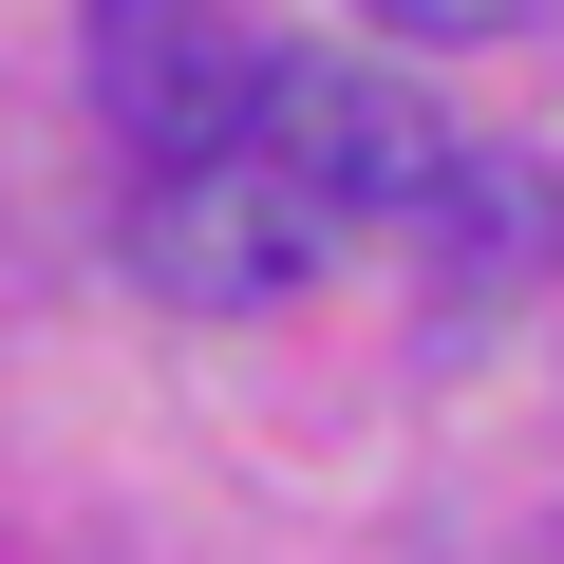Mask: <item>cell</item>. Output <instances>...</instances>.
<instances>
[{
	"mask_svg": "<svg viewBox=\"0 0 564 564\" xmlns=\"http://www.w3.org/2000/svg\"><path fill=\"white\" fill-rule=\"evenodd\" d=\"M339 245V207L282 170V151H207V170H151L132 188V282L188 321H263V302H302Z\"/></svg>",
	"mask_w": 564,
	"mask_h": 564,
	"instance_id": "obj_1",
	"label": "cell"
},
{
	"mask_svg": "<svg viewBox=\"0 0 564 564\" xmlns=\"http://www.w3.org/2000/svg\"><path fill=\"white\" fill-rule=\"evenodd\" d=\"M245 151H282V170H302L339 226H433L452 207V113L414 95V76H377V57H263V132Z\"/></svg>",
	"mask_w": 564,
	"mask_h": 564,
	"instance_id": "obj_2",
	"label": "cell"
},
{
	"mask_svg": "<svg viewBox=\"0 0 564 564\" xmlns=\"http://www.w3.org/2000/svg\"><path fill=\"white\" fill-rule=\"evenodd\" d=\"M95 113L132 132V170H207L263 132V39L226 0H95Z\"/></svg>",
	"mask_w": 564,
	"mask_h": 564,
	"instance_id": "obj_3",
	"label": "cell"
},
{
	"mask_svg": "<svg viewBox=\"0 0 564 564\" xmlns=\"http://www.w3.org/2000/svg\"><path fill=\"white\" fill-rule=\"evenodd\" d=\"M377 39H433V57H489V39H545L564 0H358Z\"/></svg>",
	"mask_w": 564,
	"mask_h": 564,
	"instance_id": "obj_5",
	"label": "cell"
},
{
	"mask_svg": "<svg viewBox=\"0 0 564 564\" xmlns=\"http://www.w3.org/2000/svg\"><path fill=\"white\" fill-rule=\"evenodd\" d=\"M433 245H452V282H527V263H564V188L508 170V151H470L452 207H433Z\"/></svg>",
	"mask_w": 564,
	"mask_h": 564,
	"instance_id": "obj_4",
	"label": "cell"
}]
</instances>
